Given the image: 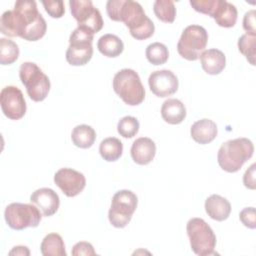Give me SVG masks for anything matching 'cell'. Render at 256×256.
Returning a JSON list of instances; mask_svg holds the SVG:
<instances>
[{"label":"cell","mask_w":256,"mask_h":256,"mask_svg":"<svg viewBox=\"0 0 256 256\" xmlns=\"http://www.w3.org/2000/svg\"><path fill=\"white\" fill-rule=\"evenodd\" d=\"M106 12L111 20L123 22L136 40H145L154 34V23L136 1L109 0L106 4Z\"/></svg>","instance_id":"1"},{"label":"cell","mask_w":256,"mask_h":256,"mask_svg":"<svg viewBox=\"0 0 256 256\" xmlns=\"http://www.w3.org/2000/svg\"><path fill=\"white\" fill-rule=\"evenodd\" d=\"M41 14L33 0H18L14 9L5 11L0 19L1 33L8 37H22L26 29L32 25Z\"/></svg>","instance_id":"2"},{"label":"cell","mask_w":256,"mask_h":256,"mask_svg":"<svg viewBox=\"0 0 256 256\" xmlns=\"http://www.w3.org/2000/svg\"><path fill=\"white\" fill-rule=\"evenodd\" d=\"M254 145L248 138L228 140L221 145L217 153V161L221 169L228 173L239 171L253 156Z\"/></svg>","instance_id":"3"},{"label":"cell","mask_w":256,"mask_h":256,"mask_svg":"<svg viewBox=\"0 0 256 256\" xmlns=\"http://www.w3.org/2000/svg\"><path fill=\"white\" fill-rule=\"evenodd\" d=\"M115 93L129 106H137L145 99V89L137 72L124 68L118 71L113 78Z\"/></svg>","instance_id":"4"},{"label":"cell","mask_w":256,"mask_h":256,"mask_svg":"<svg viewBox=\"0 0 256 256\" xmlns=\"http://www.w3.org/2000/svg\"><path fill=\"white\" fill-rule=\"evenodd\" d=\"M19 77L29 98L35 102L43 101L50 91L48 76L33 62H24L19 69Z\"/></svg>","instance_id":"5"},{"label":"cell","mask_w":256,"mask_h":256,"mask_svg":"<svg viewBox=\"0 0 256 256\" xmlns=\"http://www.w3.org/2000/svg\"><path fill=\"white\" fill-rule=\"evenodd\" d=\"M192 251L199 256L215 254L216 235L212 228L201 218H191L186 225Z\"/></svg>","instance_id":"6"},{"label":"cell","mask_w":256,"mask_h":256,"mask_svg":"<svg viewBox=\"0 0 256 256\" xmlns=\"http://www.w3.org/2000/svg\"><path fill=\"white\" fill-rule=\"evenodd\" d=\"M138 204V198L131 190L123 189L117 191L111 201L108 219L115 228H124L131 221Z\"/></svg>","instance_id":"7"},{"label":"cell","mask_w":256,"mask_h":256,"mask_svg":"<svg viewBox=\"0 0 256 256\" xmlns=\"http://www.w3.org/2000/svg\"><path fill=\"white\" fill-rule=\"evenodd\" d=\"M208 41L206 29L200 25L187 26L177 43V51L181 57L189 61L199 59L200 54L205 50Z\"/></svg>","instance_id":"8"},{"label":"cell","mask_w":256,"mask_h":256,"mask_svg":"<svg viewBox=\"0 0 256 256\" xmlns=\"http://www.w3.org/2000/svg\"><path fill=\"white\" fill-rule=\"evenodd\" d=\"M7 225L13 230H23L28 227H37L42 219V213L34 204L11 203L4 211Z\"/></svg>","instance_id":"9"},{"label":"cell","mask_w":256,"mask_h":256,"mask_svg":"<svg viewBox=\"0 0 256 256\" xmlns=\"http://www.w3.org/2000/svg\"><path fill=\"white\" fill-rule=\"evenodd\" d=\"M93 34L77 27L69 37L66 61L72 66H83L87 64L93 55Z\"/></svg>","instance_id":"10"},{"label":"cell","mask_w":256,"mask_h":256,"mask_svg":"<svg viewBox=\"0 0 256 256\" xmlns=\"http://www.w3.org/2000/svg\"><path fill=\"white\" fill-rule=\"evenodd\" d=\"M70 11L78 23V27L95 34L103 27V19L100 11L93 6L90 0H70Z\"/></svg>","instance_id":"11"},{"label":"cell","mask_w":256,"mask_h":256,"mask_svg":"<svg viewBox=\"0 0 256 256\" xmlns=\"http://www.w3.org/2000/svg\"><path fill=\"white\" fill-rule=\"evenodd\" d=\"M0 104L3 114L8 119L18 120L26 113V101L22 91L16 86H6L1 90Z\"/></svg>","instance_id":"12"},{"label":"cell","mask_w":256,"mask_h":256,"mask_svg":"<svg viewBox=\"0 0 256 256\" xmlns=\"http://www.w3.org/2000/svg\"><path fill=\"white\" fill-rule=\"evenodd\" d=\"M54 183L67 197H75L85 188L86 178L72 168H61L54 175Z\"/></svg>","instance_id":"13"},{"label":"cell","mask_w":256,"mask_h":256,"mask_svg":"<svg viewBox=\"0 0 256 256\" xmlns=\"http://www.w3.org/2000/svg\"><path fill=\"white\" fill-rule=\"evenodd\" d=\"M149 88L152 93L160 98L173 95L179 86L177 76L170 70H157L150 74L148 79Z\"/></svg>","instance_id":"14"},{"label":"cell","mask_w":256,"mask_h":256,"mask_svg":"<svg viewBox=\"0 0 256 256\" xmlns=\"http://www.w3.org/2000/svg\"><path fill=\"white\" fill-rule=\"evenodd\" d=\"M30 202L37 206L45 217L54 215L60 205L58 194L53 189L46 187L35 190L30 196Z\"/></svg>","instance_id":"15"},{"label":"cell","mask_w":256,"mask_h":256,"mask_svg":"<svg viewBox=\"0 0 256 256\" xmlns=\"http://www.w3.org/2000/svg\"><path fill=\"white\" fill-rule=\"evenodd\" d=\"M130 152L135 163L139 165H147L155 157L156 144L148 137H140L133 142Z\"/></svg>","instance_id":"16"},{"label":"cell","mask_w":256,"mask_h":256,"mask_svg":"<svg viewBox=\"0 0 256 256\" xmlns=\"http://www.w3.org/2000/svg\"><path fill=\"white\" fill-rule=\"evenodd\" d=\"M237 8L226 0H216L211 17L220 27L231 28L237 21Z\"/></svg>","instance_id":"17"},{"label":"cell","mask_w":256,"mask_h":256,"mask_svg":"<svg viewBox=\"0 0 256 256\" xmlns=\"http://www.w3.org/2000/svg\"><path fill=\"white\" fill-rule=\"evenodd\" d=\"M199 58L202 69L209 75L220 74L226 66V57L219 49L204 50Z\"/></svg>","instance_id":"18"},{"label":"cell","mask_w":256,"mask_h":256,"mask_svg":"<svg viewBox=\"0 0 256 256\" xmlns=\"http://www.w3.org/2000/svg\"><path fill=\"white\" fill-rule=\"evenodd\" d=\"M218 133L216 123L207 118L200 119L192 124L190 135L192 139L199 144H208L212 142Z\"/></svg>","instance_id":"19"},{"label":"cell","mask_w":256,"mask_h":256,"mask_svg":"<svg viewBox=\"0 0 256 256\" xmlns=\"http://www.w3.org/2000/svg\"><path fill=\"white\" fill-rule=\"evenodd\" d=\"M205 211L211 219L221 222L229 217L231 204L226 198L218 194H212L205 201Z\"/></svg>","instance_id":"20"},{"label":"cell","mask_w":256,"mask_h":256,"mask_svg":"<svg viewBox=\"0 0 256 256\" xmlns=\"http://www.w3.org/2000/svg\"><path fill=\"white\" fill-rule=\"evenodd\" d=\"M162 119L172 125L180 124L186 117V108L178 99H167L161 106Z\"/></svg>","instance_id":"21"},{"label":"cell","mask_w":256,"mask_h":256,"mask_svg":"<svg viewBox=\"0 0 256 256\" xmlns=\"http://www.w3.org/2000/svg\"><path fill=\"white\" fill-rule=\"evenodd\" d=\"M99 52L109 58L119 56L124 50L123 41L114 34H105L101 36L97 42Z\"/></svg>","instance_id":"22"},{"label":"cell","mask_w":256,"mask_h":256,"mask_svg":"<svg viewBox=\"0 0 256 256\" xmlns=\"http://www.w3.org/2000/svg\"><path fill=\"white\" fill-rule=\"evenodd\" d=\"M71 140L76 147L87 149L94 144L96 140V132L94 128L89 125H77L71 132Z\"/></svg>","instance_id":"23"},{"label":"cell","mask_w":256,"mask_h":256,"mask_svg":"<svg viewBox=\"0 0 256 256\" xmlns=\"http://www.w3.org/2000/svg\"><path fill=\"white\" fill-rule=\"evenodd\" d=\"M43 256H66L65 244L62 237L57 233H49L44 237L40 245Z\"/></svg>","instance_id":"24"},{"label":"cell","mask_w":256,"mask_h":256,"mask_svg":"<svg viewBox=\"0 0 256 256\" xmlns=\"http://www.w3.org/2000/svg\"><path fill=\"white\" fill-rule=\"evenodd\" d=\"M99 153L105 161L114 162L121 157L123 153V144L116 137H107L101 141Z\"/></svg>","instance_id":"25"},{"label":"cell","mask_w":256,"mask_h":256,"mask_svg":"<svg viewBox=\"0 0 256 256\" xmlns=\"http://www.w3.org/2000/svg\"><path fill=\"white\" fill-rule=\"evenodd\" d=\"M156 17L165 23H172L176 17V7L171 0H156L153 4Z\"/></svg>","instance_id":"26"},{"label":"cell","mask_w":256,"mask_h":256,"mask_svg":"<svg viewBox=\"0 0 256 256\" xmlns=\"http://www.w3.org/2000/svg\"><path fill=\"white\" fill-rule=\"evenodd\" d=\"M147 60L153 65H162L166 63L169 57V51L166 45L160 42H154L147 46L146 51Z\"/></svg>","instance_id":"27"},{"label":"cell","mask_w":256,"mask_h":256,"mask_svg":"<svg viewBox=\"0 0 256 256\" xmlns=\"http://www.w3.org/2000/svg\"><path fill=\"white\" fill-rule=\"evenodd\" d=\"M19 57L18 45L6 38L0 39V64L10 65L14 63Z\"/></svg>","instance_id":"28"},{"label":"cell","mask_w":256,"mask_h":256,"mask_svg":"<svg viewBox=\"0 0 256 256\" xmlns=\"http://www.w3.org/2000/svg\"><path fill=\"white\" fill-rule=\"evenodd\" d=\"M256 35L245 33L238 40V49L251 65H255Z\"/></svg>","instance_id":"29"},{"label":"cell","mask_w":256,"mask_h":256,"mask_svg":"<svg viewBox=\"0 0 256 256\" xmlns=\"http://www.w3.org/2000/svg\"><path fill=\"white\" fill-rule=\"evenodd\" d=\"M117 131L124 138H132L139 131V121L133 116H125L119 120Z\"/></svg>","instance_id":"30"},{"label":"cell","mask_w":256,"mask_h":256,"mask_svg":"<svg viewBox=\"0 0 256 256\" xmlns=\"http://www.w3.org/2000/svg\"><path fill=\"white\" fill-rule=\"evenodd\" d=\"M46 30H47L46 21L43 18V16L40 15L39 18L26 29V31L24 32L21 38L27 41H37L45 35Z\"/></svg>","instance_id":"31"},{"label":"cell","mask_w":256,"mask_h":256,"mask_svg":"<svg viewBox=\"0 0 256 256\" xmlns=\"http://www.w3.org/2000/svg\"><path fill=\"white\" fill-rule=\"evenodd\" d=\"M45 11L52 18H61L65 13L64 2L59 1H42Z\"/></svg>","instance_id":"32"},{"label":"cell","mask_w":256,"mask_h":256,"mask_svg":"<svg viewBox=\"0 0 256 256\" xmlns=\"http://www.w3.org/2000/svg\"><path fill=\"white\" fill-rule=\"evenodd\" d=\"M239 219L242 224L249 228L255 229L256 228V212L254 207H246L239 213Z\"/></svg>","instance_id":"33"},{"label":"cell","mask_w":256,"mask_h":256,"mask_svg":"<svg viewBox=\"0 0 256 256\" xmlns=\"http://www.w3.org/2000/svg\"><path fill=\"white\" fill-rule=\"evenodd\" d=\"M215 2L216 0H191L190 5L195 11L211 17Z\"/></svg>","instance_id":"34"},{"label":"cell","mask_w":256,"mask_h":256,"mask_svg":"<svg viewBox=\"0 0 256 256\" xmlns=\"http://www.w3.org/2000/svg\"><path fill=\"white\" fill-rule=\"evenodd\" d=\"M71 254L73 256H81V255L90 256V255H96V252L91 243L86 241H80L73 246Z\"/></svg>","instance_id":"35"},{"label":"cell","mask_w":256,"mask_h":256,"mask_svg":"<svg viewBox=\"0 0 256 256\" xmlns=\"http://www.w3.org/2000/svg\"><path fill=\"white\" fill-rule=\"evenodd\" d=\"M255 10H250L245 13L243 18V28L248 34L256 35V27H255Z\"/></svg>","instance_id":"36"},{"label":"cell","mask_w":256,"mask_h":256,"mask_svg":"<svg viewBox=\"0 0 256 256\" xmlns=\"http://www.w3.org/2000/svg\"><path fill=\"white\" fill-rule=\"evenodd\" d=\"M255 167H256V164L253 163L244 173V176H243V183H244V186L248 189H251V190H254L255 189V186H256V183H255Z\"/></svg>","instance_id":"37"},{"label":"cell","mask_w":256,"mask_h":256,"mask_svg":"<svg viewBox=\"0 0 256 256\" xmlns=\"http://www.w3.org/2000/svg\"><path fill=\"white\" fill-rule=\"evenodd\" d=\"M9 255H21V256H29L30 251L26 246H15L9 251Z\"/></svg>","instance_id":"38"}]
</instances>
